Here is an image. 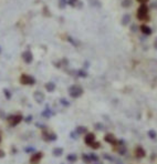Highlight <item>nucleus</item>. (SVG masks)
Returning <instances> with one entry per match:
<instances>
[{"mask_svg": "<svg viewBox=\"0 0 157 164\" xmlns=\"http://www.w3.org/2000/svg\"><path fill=\"white\" fill-rule=\"evenodd\" d=\"M131 30H132V31H137V30H138V25H135V23H134V25H131Z\"/></svg>", "mask_w": 157, "mask_h": 164, "instance_id": "nucleus-12", "label": "nucleus"}, {"mask_svg": "<svg viewBox=\"0 0 157 164\" xmlns=\"http://www.w3.org/2000/svg\"><path fill=\"white\" fill-rule=\"evenodd\" d=\"M70 94L74 98H77L80 94H82V88L79 85H73L70 88Z\"/></svg>", "mask_w": 157, "mask_h": 164, "instance_id": "nucleus-2", "label": "nucleus"}, {"mask_svg": "<svg viewBox=\"0 0 157 164\" xmlns=\"http://www.w3.org/2000/svg\"><path fill=\"white\" fill-rule=\"evenodd\" d=\"M23 59L25 60V62L30 63L32 61V54L30 51H27V52H25L23 53Z\"/></svg>", "mask_w": 157, "mask_h": 164, "instance_id": "nucleus-6", "label": "nucleus"}, {"mask_svg": "<svg viewBox=\"0 0 157 164\" xmlns=\"http://www.w3.org/2000/svg\"><path fill=\"white\" fill-rule=\"evenodd\" d=\"M132 2L133 0H123L121 2V6L123 7V8H130V7L132 6Z\"/></svg>", "mask_w": 157, "mask_h": 164, "instance_id": "nucleus-7", "label": "nucleus"}, {"mask_svg": "<svg viewBox=\"0 0 157 164\" xmlns=\"http://www.w3.org/2000/svg\"><path fill=\"white\" fill-rule=\"evenodd\" d=\"M45 87H47V89H48L49 91H53V90H54V88H56V85H54L53 83H48Z\"/></svg>", "mask_w": 157, "mask_h": 164, "instance_id": "nucleus-11", "label": "nucleus"}, {"mask_svg": "<svg viewBox=\"0 0 157 164\" xmlns=\"http://www.w3.org/2000/svg\"><path fill=\"white\" fill-rule=\"evenodd\" d=\"M21 81H22V83H33L34 82V80H33V78L32 76H22V78H21Z\"/></svg>", "mask_w": 157, "mask_h": 164, "instance_id": "nucleus-5", "label": "nucleus"}, {"mask_svg": "<svg viewBox=\"0 0 157 164\" xmlns=\"http://www.w3.org/2000/svg\"><path fill=\"white\" fill-rule=\"evenodd\" d=\"M88 2L93 7H95V8H101V6H102L99 0H88Z\"/></svg>", "mask_w": 157, "mask_h": 164, "instance_id": "nucleus-8", "label": "nucleus"}, {"mask_svg": "<svg viewBox=\"0 0 157 164\" xmlns=\"http://www.w3.org/2000/svg\"><path fill=\"white\" fill-rule=\"evenodd\" d=\"M154 48L157 50V38L155 39V41H154Z\"/></svg>", "mask_w": 157, "mask_h": 164, "instance_id": "nucleus-14", "label": "nucleus"}, {"mask_svg": "<svg viewBox=\"0 0 157 164\" xmlns=\"http://www.w3.org/2000/svg\"><path fill=\"white\" fill-rule=\"evenodd\" d=\"M68 6V0H59V8L60 9H64Z\"/></svg>", "mask_w": 157, "mask_h": 164, "instance_id": "nucleus-9", "label": "nucleus"}, {"mask_svg": "<svg viewBox=\"0 0 157 164\" xmlns=\"http://www.w3.org/2000/svg\"><path fill=\"white\" fill-rule=\"evenodd\" d=\"M139 29H141V31L143 32L144 34H146V36H149V34H152V28H151V27H148L147 25H139Z\"/></svg>", "mask_w": 157, "mask_h": 164, "instance_id": "nucleus-3", "label": "nucleus"}, {"mask_svg": "<svg viewBox=\"0 0 157 164\" xmlns=\"http://www.w3.org/2000/svg\"><path fill=\"white\" fill-rule=\"evenodd\" d=\"M79 2V0H68V5H70L71 7H76Z\"/></svg>", "mask_w": 157, "mask_h": 164, "instance_id": "nucleus-10", "label": "nucleus"}, {"mask_svg": "<svg viewBox=\"0 0 157 164\" xmlns=\"http://www.w3.org/2000/svg\"><path fill=\"white\" fill-rule=\"evenodd\" d=\"M137 1L139 2V3H141V5H142V3H147L149 0H137Z\"/></svg>", "mask_w": 157, "mask_h": 164, "instance_id": "nucleus-13", "label": "nucleus"}, {"mask_svg": "<svg viewBox=\"0 0 157 164\" xmlns=\"http://www.w3.org/2000/svg\"><path fill=\"white\" fill-rule=\"evenodd\" d=\"M130 22H131V14L126 13V14L123 16V18L121 20V23H122V25H127Z\"/></svg>", "mask_w": 157, "mask_h": 164, "instance_id": "nucleus-4", "label": "nucleus"}, {"mask_svg": "<svg viewBox=\"0 0 157 164\" xmlns=\"http://www.w3.org/2000/svg\"><path fill=\"white\" fill-rule=\"evenodd\" d=\"M148 11H149V8L146 3H142L141 6L138 7L137 9V19L138 20H148Z\"/></svg>", "mask_w": 157, "mask_h": 164, "instance_id": "nucleus-1", "label": "nucleus"}]
</instances>
